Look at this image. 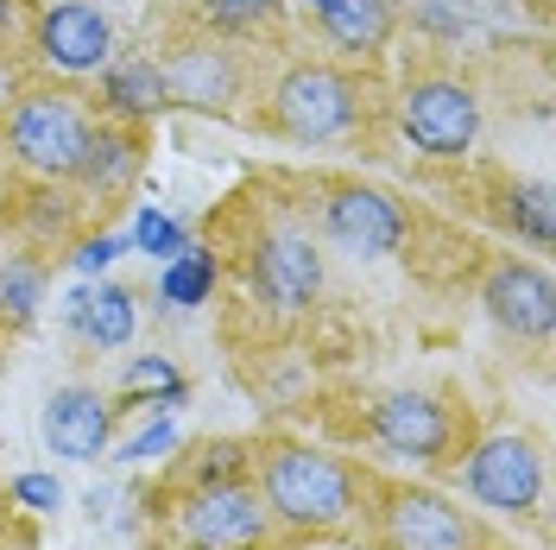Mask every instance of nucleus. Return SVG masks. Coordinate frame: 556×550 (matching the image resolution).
Masks as SVG:
<instances>
[{
  "label": "nucleus",
  "mask_w": 556,
  "mask_h": 550,
  "mask_svg": "<svg viewBox=\"0 0 556 550\" xmlns=\"http://www.w3.org/2000/svg\"><path fill=\"white\" fill-rule=\"evenodd\" d=\"M197 13L222 38H260L285 20V0H197Z\"/></svg>",
  "instance_id": "nucleus-21"
},
{
  "label": "nucleus",
  "mask_w": 556,
  "mask_h": 550,
  "mask_svg": "<svg viewBox=\"0 0 556 550\" xmlns=\"http://www.w3.org/2000/svg\"><path fill=\"white\" fill-rule=\"evenodd\" d=\"M127 247H134V253H146V260H172V253H184V247H190V228H184L177 215H165V209H139Z\"/></svg>",
  "instance_id": "nucleus-24"
},
{
  "label": "nucleus",
  "mask_w": 556,
  "mask_h": 550,
  "mask_svg": "<svg viewBox=\"0 0 556 550\" xmlns=\"http://www.w3.org/2000/svg\"><path fill=\"white\" fill-rule=\"evenodd\" d=\"M7 102H13V70L0 64V108H7Z\"/></svg>",
  "instance_id": "nucleus-31"
},
{
  "label": "nucleus",
  "mask_w": 556,
  "mask_h": 550,
  "mask_svg": "<svg viewBox=\"0 0 556 550\" xmlns=\"http://www.w3.org/2000/svg\"><path fill=\"white\" fill-rule=\"evenodd\" d=\"M247 455L241 443H215V449H203V462H190L184 468V487H215V482H247Z\"/></svg>",
  "instance_id": "nucleus-25"
},
{
  "label": "nucleus",
  "mask_w": 556,
  "mask_h": 550,
  "mask_svg": "<svg viewBox=\"0 0 556 550\" xmlns=\"http://www.w3.org/2000/svg\"><path fill=\"white\" fill-rule=\"evenodd\" d=\"M33 51L45 70H64V76H89L108 64L114 51V26L96 0H51L33 20Z\"/></svg>",
  "instance_id": "nucleus-11"
},
{
  "label": "nucleus",
  "mask_w": 556,
  "mask_h": 550,
  "mask_svg": "<svg viewBox=\"0 0 556 550\" xmlns=\"http://www.w3.org/2000/svg\"><path fill=\"white\" fill-rule=\"evenodd\" d=\"M247 482L260 487L273 525L329 538V532H348L361 518L374 475H361L354 462L329 455V449H311V443H266V449H253Z\"/></svg>",
  "instance_id": "nucleus-1"
},
{
  "label": "nucleus",
  "mask_w": 556,
  "mask_h": 550,
  "mask_svg": "<svg viewBox=\"0 0 556 550\" xmlns=\"http://www.w3.org/2000/svg\"><path fill=\"white\" fill-rule=\"evenodd\" d=\"M500 215H506V228H513V235H525L531 247H551V241H556V222H551V184H544V177H531V184H513Z\"/></svg>",
  "instance_id": "nucleus-22"
},
{
  "label": "nucleus",
  "mask_w": 556,
  "mask_h": 550,
  "mask_svg": "<svg viewBox=\"0 0 556 550\" xmlns=\"http://www.w3.org/2000/svg\"><path fill=\"white\" fill-rule=\"evenodd\" d=\"M64 323L89 348L121 354V348L139 336V298L121 285V278H89V285L64 291Z\"/></svg>",
  "instance_id": "nucleus-14"
},
{
  "label": "nucleus",
  "mask_w": 556,
  "mask_h": 550,
  "mask_svg": "<svg viewBox=\"0 0 556 550\" xmlns=\"http://www.w3.org/2000/svg\"><path fill=\"white\" fill-rule=\"evenodd\" d=\"M361 518L374 550H486L475 513H462L450 493L417 482H367Z\"/></svg>",
  "instance_id": "nucleus-2"
},
{
  "label": "nucleus",
  "mask_w": 556,
  "mask_h": 550,
  "mask_svg": "<svg viewBox=\"0 0 556 550\" xmlns=\"http://www.w3.org/2000/svg\"><path fill=\"white\" fill-rule=\"evenodd\" d=\"M367 121V102H361V83L336 64H291L273 83V127L298 146H329V139H348Z\"/></svg>",
  "instance_id": "nucleus-6"
},
{
  "label": "nucleus",
  "mask_w": 556,
  "mask_h": 550,
  "mask_svg": "<svg viewBox=\"0 0 556 550\" xmlns=\"http://www.w3.org/2000/svg\"><path fill=\"white\" fill-rule=\"evenodd\" d=\"M139 165H146L139 139L127 134V127H114V121H102V127L89 134V146H83V165H76V184H83V190H96V197H121V190H127V184L139 177Z\"/></svg>",
  "instance_id": "nucleus-18"
},
{
  "label": "nucleus",
  "mask_w": 556,
  "mask_h": 550,
  "mask_svg": "<svg viewBox=\"0 0 556 550\" xmlns=\"http://www.w3.org/2000/svg\"><path fill=\"white\" fill-rule=\"evenodd\" d=\"M172 449H177V424H172V417H152L134 443H121L114 462H159V455H172Z\"/></svg>",
  "instance_id": "nucleus-28"
},
{
  "label": "nucleus",
  "mask_w": 556,
  "mask_h": 550,
  "mask_svg": "<svg viewBox=\"0 0 556 550\" xmlns=\"http://www.w3.org/2000/svg\"><path fill=\"white\" fill-rule=\"evenodd\" d=\"M89 134H96V121H89L83 96H70V89H26L7 108V152H13V165L33 177H51V184L76 177Z\"/></svg>",
  "instance_id": "nucleus-3"
},
{
  "label": "nucleus",
  "mask_w": 556,
  "mask_h": 550,
  "mask_svg": "<svg viewBox=\"0 0 556 550\" xmlns=\"http://www.w3.org/2000/svg\"><path fill=\"white\" fill-rule=\"evenodd\" d=\"M462 493L500 518H531L544 507V449L525 430H486L462 449Z\"/></svg>",
  "instance_id": "nucleus-7"
},
{
  "label": "nucleus",
  "mask_w": 556,
  "mask_h": 550,
  "mask_svg": "<svg viewBox=\"0 0 556 550\" xmlns=\"http://www.w3.org/2000/svg\"><path fill=\"white\" fill-rule=\"evenodd\" d=\"M121 253H134V247H127V235H89V241L70 253V266H76L83 278H108V266H114Z\"/></svg>",
  "instance_id": "nucleus-27"
},
{
  "label": "nucleus",
  "mask_w": 556,
  "mask_h": 550,
  "mask_svg": "<svg viewBox=\"0 0 556 550\" xmlns=\"http://www.w3.org/2000/svg\"><path fill=\"white\" fill-rule=\"evenodd\" d=\"M165 70V89H172V108H235L241 102V58L235 51H222V45H184L172 51V64Z\"/></svg>",
  "instance_id": "nucleus-15"
},
{
  "label": "nucleus",
  "mask_w": 556,
  "mask_h": 550,
  "mask_svg": "<svg viewBox=\"0 0 556 550\" xmlns=\"http://www.w3.org/2000/svg\"><path fill=\"white\" fill-rule=\"evenodd\" d=\"M247 285L253 298L278 316H298V310L316 304L323 291V253H316V235L298 228V222H273L260 228V241L247 247Z\"/></svg>",
  "instance_id": "nucleus-9"
},
{
  "label": "nucleus",
  "mask_w": 556,
  "mask_h": 550,
  "mask_svg": "<svg viewBox=\"0 0 556 550\" xmlns=\"http://www.w3.org/2000/svg\"><path fill=\"white\" fill-rule=\"evenodd\" d=\"M215 278H222V266H215V253L190 241L184 253H172V260L159 266V298H165L172 310H197V304H208Z\"/></svg>",
  "instance_id": "nucleus-20"
},
{
  "label": "nucleus",
  "mask_w": 556,
  "mask_h": 550,
  "mask_svg": "<svg viewBox=\"0 0 556 550\" xmlns=\"http://www.w3.org/2000/svg\"><path fill=\"white\" fill-rule=\"evenodd\" d=\"M38 304H45V266H38V260H26V253H13V260L0 266V316L33 323Z\"/></svg>",
  "instance_id": "nucleus-23"
},
{
  "label": "nucleus",
  "mask_w": 556,
  "mask_h": 550,
  "mask_svg": "<svg viewBox=\"0 0 556 550\" xmlns=\"http://www.w3.org/2000/svg\"><path fill=\"white\" fill-rule=\"evenodd\" d=\"M114 405H108L96 386H58L51 399H45V412H38V437L45 449L58 455V462H102L108 443H114Z\"/></svg>",
  "instance_id": "nucleus-13"
},
{
  "label": "nucleus",
  "mask_w": 556,
  "mask_h": 550,
  "mask_svg": "<svg viewBox=\"0 0 556 550\" xmlns=\"http://www.w3.org/2000/svg\"><path fill=\"white\" fill-rule=\"evenodd\" d=\"M172 550H260L273 538V513L253 482H215L184 487L165 513Z\"/></svg>",
  "instance_id": "nucleus-5"
},
{
  "label": "nucleus",
  "mask_w": 556,
  "mask_h": 550,
  "mask_svg": "<svg viewBox=\"0 0 556 550\" xmlns=\"http://www.w3.org/2000/svg\"><path fill=\"white\" fill-rule=\"evenodd\" d=\"M184 399H190V379L177 374L172 354H134L127 374H121V399H114V412H121V405H146V412L172 417Z\"/></svg>",
  "instance_id": "nucleus-19"
},
{
  "label": "nucleus",
  "mask_w": 556,
  "mask_h": 550,
  "mask_svg": "<svg viewBox=\"0 0 556 550\" xmlns=\"http://www.w3.org/2000/svg\"><path fill=\"white\" fill-rule=\"evenodd\" d=\"M367 437H374L386 455L412 462V468H455L462 449L475 443V437H468V417L455 412L450 399L424 392V386L380 392L374 412H367Z\"/></svg>",
  "instance_id": "nucleus-4"
},
{
  "label": "nucleus",
  "mask_w": 556,
  "mask_h": 550,
  "mask_svg": "<svg viewBox=\"0 0 556 550\" xmlns=\"http://www.w3.org/2000/svg\"><path fill=\"white\" fill-rule=\"evenodd\" d=\"M102 102L114 121H159L172 108V89H165V70L159 58H121V64H102Z\"/></svg>",
  "instance_id": "nucleus-17"
},
{
  "label": "nucleus",
  "mask_w": 556,
  "mask_h": 550,
  "mask_svg": "<svg viewBox=\"0 0 556 550\" xmlns=\"http://www.w3.org/2000/svg\"><path fill=\"white\" fill-rule=\"evenodd\" d=\"M323 38L342 58H380L392 33H399V7L392 0H311Z\"/></svg>",
  "instance_id": "nucleus-16"
},
{
  "label": "nucleus",
  "mask_w": 556,
  "mask_h": 550,
  "mask_svg": "<svg viewBox=\"0 0 556 550\" xmlns=\"http://www.w3.org/2000/svg\"><path fill=\"white\" fill-rule=\"evenodd\" d=\"M316 215H323V235L342 247V253H354V260H386V253H399L405 235H412L405 209L392 203L386 190H374V184H336Z\"/></svg>",
  "instance_id": "nucleus-10"
},
{
  "label": "nucleus",
  "mask_w": 556,
  "mask_h": 550,
  "mask_svg": "<svg viewBox=\"0 0 556 550\" xmlns=\"http://www.w3.org/2000/svg\"><path fill=\"white\" fill-rule=\"evenodd\" d=\"M26 26V0H0V45Z\"/></svg>",
  "instance_id": "nucleus-29"
},
{
  "label": "nucleus",
  "mask_w": 556,
  "mask_h": 550,
  "mask_svg": "<svg viewBox=\"0 0 556 550\" xmlns=\"http://www.w3.org/2000/svg\"><path fill=\"white\" fill-rule=\"evenodd\" d=\"M13 507H20V513H33V518H51V513H64V507H70V493H64L58 475L33 468V475H13Z\"/></svg>",
  "instance_id": "nucleus-26"
},
{
  "label": "nucleus",
  "mask_w": 556,
  "mask_h": 550,
  "mask_svg": "<svg viewBox=\"0 0 556 550\" xmlns=\"http://www.w3.org/2000/svg\"><path fill=\"white\" fill-rule=\"evenodd\" d=\"M443 7H455V13H468V20H475V13H481L486 0H443Z\"/></svg>",
  "instance_id": "nucleus-32"
},
{
  "label": "nucleus",
  "mask_w": 556,
  "mask_h": 550,
  "mask_svg": "<svg viewBox=\"0 0 556 550\" xmlns=\"http://www.w3.org/2000/svg\"><path fill=\"white\" fill-rule=\"evenodd\" d=\"M481 310L513 342H551L556 329V285L538 260H500L481 278Z\"/></svg>",
  "instance_id": "nucleus-12"
},
{
  "label": "nucleus",
  "mask_w": 556,
  "mask_h": 550,
  "mask_svg": "<svg viewBox=\"0 0 556 550\" xmlns=\"http://www.w3.org/2000/svg\"><path fill=\"white\" fill-rule=\"evenodd\" d=\"M108 507H114V493H108V487H96V493H89V518H108Z\"/></svg>",
  "instance_id": "nucleus-30"
},
{
  "label": "nucleus",
  "mask_w": 556,
  "mask_h": 550,
  "mask_svg": "<svg viewBox=\"0 0 556 550\" xmlns=\"http://www.w3.org/2000/svg\"><path fill=\"white\" fill-rule=\"evenodd\" d=\"M481 89L462 76H417L399 89V134L424 159H468L481 139Z\"/></svg>",
  "instance_id": "nucleus-8"
}]
</instances>
